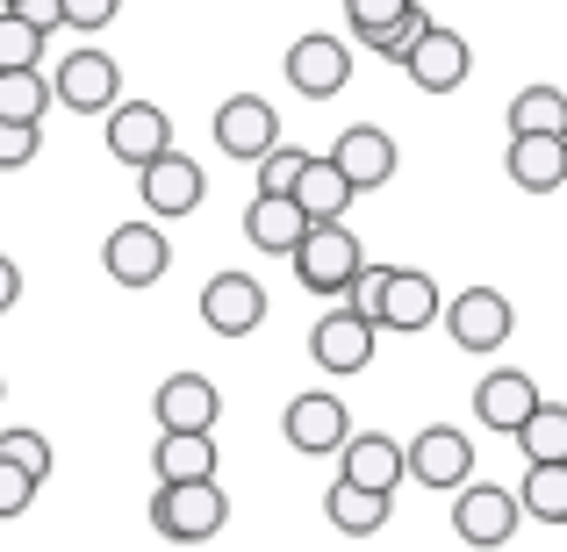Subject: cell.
Wrapping results in <instances>:
<instances>
[{
  "instance_id": "obj_1",
  "label": "cell",
  "mask_w": 567,
  "mask_h": 552,
  "mask_svg": "<svg viewBox=\"0 0 567 552\" xmlns=\"http://www.w3.org/2000/svg\"><path fill=\"white\" fill-rule=\"evenodd\" d=\"M223 524H230V496L216 488V473L208 481H158L152 488V531L173 545H208L223 539Z\"/></svg>"
},
{
  "instance_id": "obj_2",
  "label": "cell",
  "mask_w": 567,
  "mask_h": 552,
  "mask_svg": "<svg viewBox=\"0 0 567 552\" xmlns=\"http://www.w3.org/2000/svg\"><path fill=\"white\" fill-rule=\"evenodd\" d=\"M288 259H295V280H302L309 294L338 302V294L352 288V273L367 265V244L346 230V216H331V222H309V230H302V244H295Z\"/></svg>"
},
{
  "instance_id": "obj_3",
  "label": "cell",
  "mask_w": 567,
  "mask_h": 552,
  "mask_svg": "<svg viewBox=\"0 0 567 552\" xmlns=\"http://www.w3.org/2000/svg\"><path fill=\"white\" fill-rule=\"evenodd\" d=\"M439 280L431 273H410V265H381L374 294L360 302V316H374V331H395V337H416L439 323Z\"/></svg>"
},
{
  "instance_id": "obj_4",
  "label": "cell",
  "mask_w": 567,
  "mask_h": 552,
  "mask_svg": "<svg viewBox=\"0 0 567 552\" xmlns=\"http://www.w3.org/2000/svg\"><path fill=\"white\" fill-rule=\"evenodd\" d=\"M439 316H445V337H453L460 352H503V345H511V331H517V309L503 302L496 288L453 294V302H439Z\"/></svg>"
},
{
  "instance_id": "obj_5",
  "label": "cell",
  "mask_w": 567,
  "mask_h": 552,
  "mask_svg": "<svg viewBox=\"0 0 567 552\" xmlns=\"http://www.w3.org/2000/svg\"><path fill=\"white\" fill-rule=\"evenodd\" d=\"M453 496H460V502H453V531H460L467 545H482V552L511 545L517 524H525L517 496H511V488H496V481H460Z\"/></svg>"
},
{
  "instance_id": "obj_6",
  "label": "cell",
  "mask_w": 567,
  "mask_h": 552,
  "mask_svg": "<svg viewBox=\"0 0 567 552\" xmlns=\"http://www.w3.org/2000/svg\"><path fill=\"white\" fill-rule=\"evenodd\" d=\"M101 265H109L115 288H158V280H166V265H173V244H166V230H158V216H152V222H123V230H109V244H101Z\"/></svg>"
},
{
  "instance_id": "obj_7",
  "label": "cell",
  "mask_w": 567,
  "mask_h": 552,
  "mask_svg": "<svg viewBox=\"0 0 567 552\" xmlns=\"http://www.w3.org/2000/svg\"><path fill=\"white\" fill-rule=\"evenodd\" d=\"M51 101L72 115H109L123 101V65L109 51H72L65 65L51 72Z\"/></svg>"
},
{
  "instance_id": "obj_8",
  "label": "cell",
  "mask_w": 567,
  "mask_h": 552,
  "mask_svg": "<svg viewBox=\"0 0 567 552\" xmlns=\"http://www.w3.org/2000/svg\"><path fill=\"white\" fill-rule=\"evenodd\" d=\"M402 72H410L424 94H453V86H467L474 51H467V37H453L445 22H424V29H416V43L402 51Z\"/></svg>"
},
{
  "instance_id": "obj_9",
  "label": "cell",
  "mask_w": 567,
  "mask_h": 552,
  "mask_svg": "<svg viewBox=\"0 0 567 552\" xmlns=\"http://www.w3.org/2000/svg\"><path fill=\"white\" fill-rule=\"evenodd\" d=\"M374 316H360L352 302H331V316L309 331V360H317L323 373H360L374 366Z\"/></svg>"
},
{
  "instance_id": "obj_10",
  "label": "cell",
  "mask_w": 567,
  "mask_h": 552,
  "mask_svg": "<svg viewBox=\"0 0 567 552\" xmlns=\"http://www.w3.org/2000/svg\"><path fill=\"white\" fill-rule=\"evenodd\" d=\"M331 166L346 173V187L352 194H374L395 180V166H402V152H395V137H388L381 123H352V129H338V144H331Z\"/></svg>"
},
{
  "instance_id": "obj_11",
  "label": "cell",
  "mask_w": 567,
  "mask_h": 552,
  "mask_svg": "<svg viewBox=\"0 0 567 552\" xmlns=\"http://www.w3.org/2000/svg\"><path fill=\"white\" fill-rule=\"evenodd\" d=\"M402 467H410V481H424V488H460L474 473V445H467V430H445V424H431V430H416L410 445H402Z\"/></svg>"
},
{
  "instance_id": "obj_12",
  "label": "cell",
  "mask_w": 567,
  "mask_h": 552,
  "mask_svg": "<svg viewBox=\"0 0 567 552\" xmlns=\"http://www.w3.org/2000/svg\"><path fill=\"white\" fill-rule=\"evenodd\" d=\"M137 194H144V208L166 222V216H194L208 187H202V166H194V158H181V152L166 144L158 158H144V166H137Z\"/></svg>"
},
{
  "instance_id": "obj_13",
  "label": "cell",
  "mask_w": 567,
  "mask_h": 552,
  "mask_svg": "<svg viewBox=\"0 0 567 552\" xmlns=\"http://www.w3.org/2000/svg\"><path fill=\"white\" fill-rule=\"evenodd\" d=\"M288 86L309 101H331L352 86V43L338 37H295L288 43Z\"/></svg>"
},
{
  "instance_id": "obj_14",
  "label": "cell",
  "mask_w": 567,
  "mask_h": 552,
  "mask_svg": "<svg viewBox=\"0 0 567 552\" xmlns=\"http://www.w3.org/2000/svg\"><path fill=\"white\" fill-rule=\"evenodd\" d=\"M280 144V115H274V101H259V94H230L216 108V152L223 158H259V152H274Z\"/></svg>"
},
{
  "instance_id": "obj_15",
  "label": "cell",
  "mask_w": 567,
  "mask_h": 552,
  "mask_svg": "<svg viewBox=\"0 0 567 552\" xmlns=\"http://www.w3.org/2000/svg\"><path fill=\"white\" fill-rule=\"evenodd\" d=\"M202 323L216 337H251L266 323V288L251 273H216L202 288Z\"/></svg>"
},
{
  "instance_id": "obj_16",
  "label": "cell",
  "mask_w": 567,
  "mask_h": 552,
  "mask_svg": "<svg viewBox=\"0 0 567 552\" xmlns=\"http://www.w3.org/2000/svg\"><path fill=\"white\" fill-rule=\"evenodd\" d=\"M173 144V115L158 108V101H115L109 108V152L123 158L130 173L144 166V158H158Z\"/></svg>"
},
{
  "instance_id": "obj_17",
  "label": "cell",
  "mask_w": 567,
  "mask_h": 552,
  "mask_svg": "<svg viewBox=\"0 0 567 552\" xmlns=\"http://www.w3.org/2000/svg\"><path fill=\"white\" fill-rule=\"evenodd\" d=\"M280 430H288L295 452L331 459L338 445H346V430H352V409H346L338 395H295V402H288V416H280Z\"/></svg>"
},
{
  "instance_id": "obj_18",
  "label": "cell",
  "mask_w": 567,
  "mask_h": 552,
  "mask_svg": "<svg viewBox=\"0 0 567 552\" xmlns=\"http://www.w3.org/2000/svg\"><path fill=\"white\" fill-rule=\"evenodd\" d=\"M152 416H158V430H216L223 395L208 373H166L152 395Z\"/></svg>"
},
{
  "instance_id": "obj_19",
  "label": "cell",
  "mask_w": 567,
  "mask_h": 552,
  "mask_svg": "<svg viewBox=\"0 0 567 552\" xmlns=\"http://www.w3.org/2000/svg\"><path fill=\"white\" fill-rule=\"evenodd\" d=\"M338 473L360 488H381V496H395L402 481H410V467H402V445L381 438V430H346V445H338Z\"/></svg>"
},
{
  "instance_id": "obj_20",
  "label": "cell",
  "mask_w": 567,
  "mask_h": 552,
  "mask_svg": "<svg viewBox=\"0 0 567 552\" xmlns=\"http://www.w3.org/2000/svg\"><path fill=\"white\" fill-rule=\"evenodd\" d=\"M511 180L525 194H560L567 187V137H546V129H511V152H503Z\"/></svg>"
},
{
  "instance_id": "obj_21",
  "label": "cell",
  "mask_w": 567,
  "mask_h": 552,
  "mask_svg": "<svg viewBox=\"0 0 567 552\" xmlns=\"http://www.w3.org/2000/svg\"><path fill=\"white\" fill-rule=\"evenodd\" d=\"M302 230H309V216H302V201H295V194H251V208H245V244L251 251L288 259V251L302 244Z\"/></svg>"
},
{
  "instance_id": "obj_22",
  "label": "cell",
  "mask_w": 567,
  "mask_h": 552,
  "mask_svg": "<svg viewBox=\"0 0 567 552\" xmlns=\"http://www.w3.org/2000/svg\"><path fill=\"white\" fill-rule=\"evenodd\" d=\"M323 517H331L338 539H374L388 517H395V496H381V488H360V481H346V473H338L331 496H323Z\"/></svg>"
},
{
  "instance_id": "obj_23",
  "label": "cell",
  "mask_w": 567,
  "mask_h": 552,
  "mask_svg": "<svg viewBox=\"0 0 567 552\" xmlns=\"http://www.w3.org/2000/svg\"><path fill=\"white\" fill-rule=\"evenodd\" d=\"M532 402H539V381H532V373H517V366L488 373V381L474 387V416H482L488 430H503V438H511V430L532 416Z\"/></svg>"
},
{
  "instance_id": "obj_24",
  "label": "cell",
  "mask_w": 567,
  "mask_h": 552,
  "mask_svg": "<svg viewBox=\"0 0 567 552\" xmlns=\"http://www.w3.org/2000/svg\"><path fill=\"white\" fill-rule=\"evenodd\" d=\"M223 459H216V430H158L152 445V473L158 481H208Z\"/></svg>"
},
{
  "instance_id": "obj_25",
  "label": "cell",
  "mask_w": 567,
  "mask_h": 552,
  "mask_svg": "<svg viewBox=\"0 0 567 552\" xmlns=\"http://www.w3.org/2000/svg\"><path fill=\"white\" fill-rule=\"evenodd\" d=\"M295 201H302V216L309 222H331V216H346L352 201H360V194L346 187V173L331 166V158H302V173H295Z\"/></svg>"
},
{
  "instance_id": "obj_26",
  "label": "cell",
  "mask_w": 567,
  "mask_h": 552,
  "mask_svg": "<svg viewBox=\"0 0 567 552\" xmlns=\"http://www.w3.org/2000/svg\"><path fill=\"white\" fill-rule=\"evenodd\" d=\"M511 438H517V452H525V467H532V459H567V402H532V416H525V424H517L511 430Z\"/></svg>"
},
{
  "instance_id": "obj_27",
  "label": "cell",
  "mask_w": 567,
  "mask_h": 552,
  "mask_svg": "<svg viewBox=\"0 0 567 552\" xmlns=\"http://www.w3.org/2000/svg\"><path fill=\"white\" fill-rule=\"evenodd\" d=\"M517 510L539 517V524H567V459H532Z\"/></svg>"
},
{
  "instance_id": "obj_28",
  "label": "cell",
  "mask_w": 567,
  "mask_h": 552,
  "mask_svg": "<svg viewBox=\"0 0 567 552\" xmlns=\"http://www.w3.org/2000/svg\"><path fill=\"white\" fill-rule=\"evenodd\" d=\"M43 108H51L43 72L37 65H0V115H14V123H43Z\"/></svg>"
},
{
  "instance_id": "obj_29",
  "label": "cell",
  "mask_w": 567,
  "mask_h": 552,
  "mask_svg": "<svg viewBox=\"0 0 567 552\" xmlns=\"http://www.w3.org/2000/svg\"><path fill=\"white\" fill-rule=\"evenodd\" d=\"M511 129H546V137H567V94L560 86H525L511 101Z\"/></svg>"
},
{
  "instance_id": "obj_30",
  "label": "cell",
  "mask_w": 567,
  "mask_h": 552,
  "mask_svg": "<svg viewBox=\"0 0 567 552\" xmlns=\"http://www.w3.org/2000/svg\"><path fill=\"white\" fill-rule=\"evenodd\" d=\"M43 37L51 29L22 8H0V65H43Z\"/></svg>"
},
{
  "instance_id": "obj_31",
  "label": "cell",
  "mask_w": 567,
  "mask_h": 552,
  "mask_svg": "<svg viewBox=\"0 0 567 552\" xmlns=\"http://www.w3.org/2000/svg\"><path fill=\"white\" fill-rule=\"evenodd\" d=\"M410 8H416V0H346V14H352V37H360L367 51H374V37H388V29H395Z\"/></svg>"
},
{
  "instance_id": "obj_32",
  "label": "cell",
  "mask_w": 567,
  "mask_h": 552,
  "mask_svg": "<svg viewBox=\"0 0 567 552\" xmlns=\"http://www.w3.org/2000/svg\"><path fill=\"white\" fill-rule=\"evenodd\" d=\"M37 152H43V123H14V115H0V173H22Z\"/></svg>"
},
{
  "instance_id": "obj_33",
  "label": "cell",
  "mask_w": 567,
  "mask_h": 552,
  "mask_svg": "<svg viewBox=\"0 0 567 552\" xmlns=\"http://www.w3.org/2000/svg\"><path fill=\"white\" fill-rule=\"evenodd\" d=\"M0 459H14V467L37 473V481H51V445H43V430H0Z\"/></svg>"
},
{
  "instance_id": "obj_34",
  "label": "cell",
  "mask_w": 567,
  "mask_h": 552,
  "mask_svg": "<svg viewBox=\"0 0 567 552\" xmlns=\"http://www.w3.org/2000/svg\"><path fill=\"white\" fill-rule=\"evenodd\" d=\"M302 158H309V152H295V144H274V152H259V158H251V166H259V194H288L295 173H302Z\"/></svg>"
},
{
  "instance_id": "obj_35",
  "label": "cell",
  "mask_w": 567,
  "mask_h": 552,
  "mask_svg": "<svg viewBox=\"0 0 567 552\" xmlns=\"http://www.w3.org/2000/svg\"><path fill=\"white\" fill-rule=\"evenodd\" d=\"M37 473H22V467H14V459H0V524H8V517H22L29 510V502H37Z\"/></svg>"
},
{
  "instance_id": "obj_36",
  "label": "cell",
  "mask_w": 567,
  "mask_h": 552,
  "mask_svg": "<svg viewBox=\"0 0 567 552\" xmlns=\"http://www.w3.org/2000/svg\"><path fill=\"white\" fill-rule=\"evenodd\" d=\"M115 14H123V0H58V22L72 29H109Z\"/></svg>"
},
{
  "instance_id": "obj_37",
  "label": "cell",
  "mask_w": 567,
  "mask_h": 552,
  "mask_svg": "<svg viewBox=\"0 0 567 552\" xmlns=\"http://www.w3.org/2000/svg\"><path fill=\"white\" fill-rule=\"evenodd\" d=\"M424 22H431V14H424V8H410L395 29H388V37H374V58H388V65H402V51L416 43V29H424Z\"/></svg>"
},
{
  "instance_id": "obj_38",
  "label": "cell",
  "mask_w": 567,
  "mask_h": 552,
  "mask_svg": "<svg viewBox=\"0 0 567 552\" xmlns=\"http://www.w3.org/2000/svg\"><path fill=\"white\" fill-rule=\"evenodd\" d=\"M14 302H22V273H14V259L0 251V316H8Z\"/></svg>"
},
{
  "instance_id": "obj_39",
  "label": "cell",
  "mask_w": 567,
  "mask_h": 552,
  "mask_svg": "<svg viewBox=\"0 0 567 552\" xmlns=\"http://www.w3.org/2000/svg\"><path fill=\"white\" fill-rule=\"evenodd\" d=\"M0 8H14V0H0Z\"/></svg>"
}]
</instances>
